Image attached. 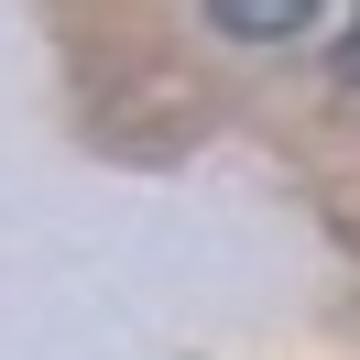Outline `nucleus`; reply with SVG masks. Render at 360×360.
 I'll return each instance as SVG.
<instances>
[{"label": "nucleus", "mask_w": 360, "mask_h": 360, "mask_svg": "<svg viewBox=\"0 0 360 360\" xmlns=\"http://www.w3.org/2000/svg\"><path fill=\"white\" fill-rule=\"evenodd\" d=\"M207 22L240 33V44H284V33L316 22V0H207Z\"/></svg>", "instance_id": "f257e3e1"}, {"label": "nucleus", "mask_w": 360, "mask_h": 360, "mask_svg": "<svg viewBox=\"0 0 360 360\" xmlns=\"http://www.w3.org/2000/svg\"><path fill=\"white\" fill-rule=\"evenodd\" d=\"M338 88H360V22H349V44H338Z\"/></svg>", "instance_id": "f03ea898"}]
</instances>
